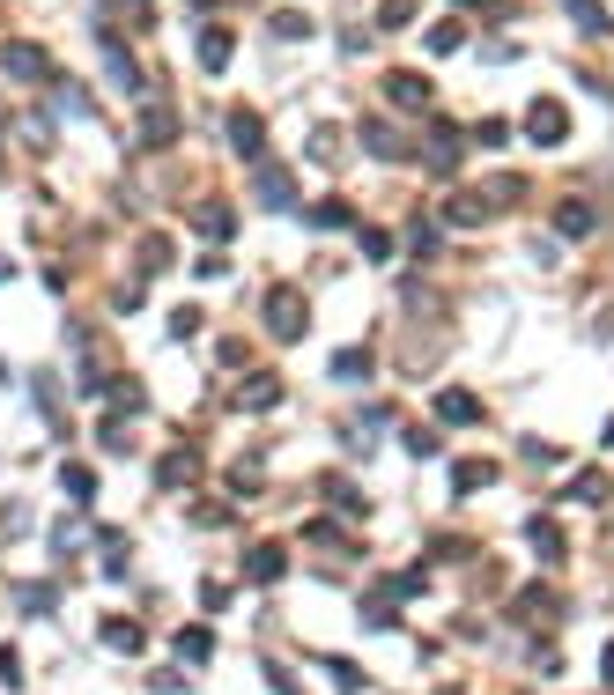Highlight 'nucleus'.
Listing matches in <instances>:
<instances>
[{
  "instance_id": "1",
  "label": "nucleus",
  "mask_w": 614,
  "mask_h": 695,
  "mask_svg": "<svg viewBox=\"0 0 614 695\" xmlns=\"http://www.w3.org/2000/svg\"><path fill=\"white\" fill-rule=\"evenodd\" d=\"M267 326L282 333V341H296V333H304V296H296V289H274V296H267Z\"/></svg>"
},
{
  "instance_id": "2",
  "label": "nucleus",
  "mask_w": 614,
  "mask_h": 695,
  "mask_svg": "<svg viewBox=\"0 0 614 695\" xmlns=\"http://www.w3.org/2000/svg\"><path fill=\"white\" fill-rule=\"evenodd\" d=\"M526 134L541 141V148H555V141L570 134V111H563V104H533V119H526Z\"/></svg>"
},
{
  "instance_id": "3",
  "label": "nucleus",
  "mask_w": 614,
  "mask_h": 695,
  "mask_svg": "<svg viewBox=\"0 0 614 695\" xmlns=\"http://www.w3.org/2000/svg\"><path fill=\"white\" fill-rule=\"evenodd\" d=\"M385 97L407 104V111H422V104H430V82H422V74H385Z\"/></svg>"
},
{
  "instance_id": "4",
  "label": "nucleus",
  "mask_w": 614,
  "mask_h": 695,
  "mask_svg": "<svg viewBox=\"0 0 614 695\" xmlns=\"http://www.w3.org/2000/svg\"><path fill=\"white\" fill-rule=\"evenodd\" d=\"M555 230H563V237H592V208H585V200H563V215H555Z\"/></svg>"
},
{
  "instance_id": "5",
  "label": "nucleus",
  "mask_w": 614,
  "mask_h": 695,
  "mask_svg": "<svg viewBox=\"0 0 614 695\" xmlns=\"http://www.w3.org/2000/svg\"><path fill=\"white\" fill-rule=\"evenodd\" d=\"M437 415H444V422H481V407H474V392H444Z\"/></svg>"
},
{
  "instance_id": "6",
  "label": "nucleus",
  "mask_w": 614,
  "mask_h": 695,
  "mask_svg": "<svg viewBox=\"0 0 614 695\" xmlns=\"http://www.w3.org/2000/svg\"><path fill=\"white\" fill-rule=\"evenodd\" d=\"M230 141L245 148V156H252V148H259V119H252V111H237V119H230Z\"/></svg>"
},
{
  "instance_id": "7",
  "label": "nucleus",
  "mask_w": 614,
  "mask_h": 695,
  "mask_svg": "<svg viewBox=\"0 0 614 695\" xmlns=\"http://www.w3.org/2000/svg\"><path fill=\"white\" fill-rule=\"evenodd\" d=\"M363 141H370V148H378V156H400V134H393V126H378V119H370V126H363Z\"/></svg>"
},
{
  "instance_id": "8",
  "label": "nucleus",
  "mask_w": 614,
  "mask_h": 695,
  "mask_svg": "<svg viewBox=\"0 0 614 695\" xmlns=\"http://www.w3.org/2000/svg\"><path fill=\"white\" fill-rule=\"evenodd\" d=\"M259 200H267V208H289V178L267 171V178H259Z\"/></svg>"
},
{
  "instance_id": "9",
  "label": "nucleus",
  "mask_w": 614,
  "mask_h": 695,
  "mask_svg": "<svg viewBox=\"0 0 614 695\" xmlns=\"http://www.w3.org/2000/svg\"><path fill=\"white\" fill-rule=\"evenodd\" d=\"M8 67H15V74H45V52H30V45H8Z\"/></svg>"
},
{
  "instance_id": "10",
  "label": "nucleus",
  "mask_w": 614,
  "mask_h": 695,
  "mask_svg": "<svg viewBox=\"0 0 614 695\" xmlns=\"http://www.w3.org/2000/svg\"><path fill=\"white\" fill-rule=\"evenodd\" d=\"M200 60H208V67H222V60H230V37H222V30H208V37H200Z\"/></svg>"
},
{
  "instance_id": "11",
  "label": "nucleus",
  "mask_w": 614,
  "mask_h": 695,
  "mask_svg": "<svg viewBox=\"0 0 614 695\" xmlns=\"http://www.w3.org/2000/svg\"><path fill=\"white\" fill-rule=\"evenodd\" d=\"M533 548H541V555H563V533H555L548 518H533Z\"/></svg>"
},
{
  "instance_id": "12",
  "label": "nucleus",
  "mask_w": 614,
  "mask_h": 695,
  "mask_svg": "<svg viewBox=\"0 0 614 695\" xmlns=\"http://www.w3.org/2000/svg\"><path fill=\"white\" fill-rule=\"evenodd\" d=\"M274 392H282L274 378H252V385H245V407H274Z\"/></svg>"
},
{
  "instance_id": "13",
  "label": "nucleus",
  "mask_w": 614,
  "mask_h": 695,
  "mask_svg": "<svg viewBox=\"0 0 614 695\" xmlns=\"http://www.w3.org/2000/svg\"><path fill=\"white\" fill-rule=\"evenodd\" d=\"M178 651H185V659H208L215 644H208V629H185V636H178Z\"/></svg>"
},
{
  "instance_id": "14",
  "label": "nucleus",
  "mask_w": 614,
  "mask_h": 695,
  "mask_svg": "<svg viewBox=\"0 0 614 695\" xmlns=\"http://www.w3.org/2000/svg\"><path fill=\"white\" fill-rule=\"evenodd\" d=\"M319 230H348V200H326V208H319Z\"/></svg>"
},
{
  "instance_id": "15",
  "label": "nucleus",
  "mask_w": 614,
  "mask_h": 695,
  "mask_svg": "<svg viewBox=\"0 0 614 695\" xmlns=\"http://www.w3.org/2000/svg\"><path fill=\"white\" fill-rule=\"evenodd\" d=\"M430 52H459V23H437L430 30Z\"/></svg>"
},
{
  "instance_id": "16",
  "label": "nucleus",
  "mask_w": 614,
  "mask_h": 695,
  "mask_svg": "<svg viewBox=\"0 0 614 695\" xmlns=\"http://www.w3.org/2000/svg\"><path fill=\"white\" fill-rule=\"evenodd\" d=\"M570 15H578V23H585V30H607V15H600V8H592V0H570Z\"/></svg>"
},
{
  "instance_id": "17",
  "label": "nucleus",
  "mask_w": 614,
  "mask_h": 695,
  "mask_svg": "<svg viewBox=\"0 0 614 695\" xmlns=\"http://www.w3.org/2000/svg\"><path fill=\"white\" fill-rule=\"evenodd\" d=\"M600 666H607V681H614V644H607V659H600Z\"/></svg>"
}]
</instances>
